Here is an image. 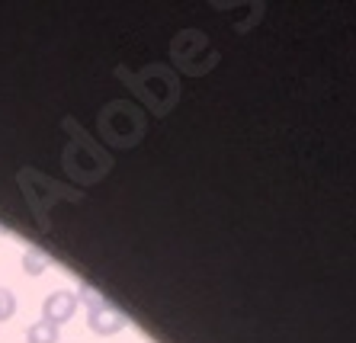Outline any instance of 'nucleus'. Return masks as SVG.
I'll list each match as a JSON object with an SVG mask.
<instances>
[{"mask_svg":"<svg viewBox=\"0 0 356 343\" xmlns=\"http://www.w3.org/2000/svg\"><path fill=\"white\" fill-rule=\"evenodd\" d=\"M81 299L87 301V324H90V331L97 337H113L129 324V318H125L122 311H119L116 305H109L106 299H99L90 285L81 289Z\"/></svg>","mask_w":356,"mask_h":343,"instance_id":"1","label":"nucleus"},{"mask_svg":"<svg viewBox=\"0 0 356 343\" xmlns=\"http://www.w3.org/2000/svg\"><path fill=\"white\" fill-rule=\"evenodd\" d=\"M77 305H81L77 292H71V289H55V292H49L45 301H42V321L61 327L65 321H71L77 315Z\"/></svg>","mask_w":356,"mask_h":343,"instance_id":"2","label":"nucleus"},{"mask_svg":"<svg viewBox=\"0 0 356 343\" xmlns=\"http://www.w3.org/2000/svg\"><path fill=\"white\" fill-rule=\"evenodd\" d=\"M58 340H61V331L55 324H49V321H35L26 331V343H58Z\"/></svg>","mask_w":356,"mask_h":343,"instance_id":"3","label":"nucleus"},{"mask_svg":"<svg viewBox=\"0 0 356 343\" xmlns=\"http://www.w3.org/2000/svg\"><path fill=\"white\" fill-rule=\"evenodd\" d=\"M23 269L29 276H39V273L49 269V260H45V253H39V251H23Z\"/></svg>","mask_w":356,"mask_h":343,"instance_id":"4","label":"nucleus"},{"mask_svg":"<svg viewBox=\"0 0 356 343\" xmlns=\"http://www.w3.org/2000/svg\"><path fill=\"white\" fill-rule=\"evenodd\" d=\"M13 315H17V295L0 285V324H3V321H10Z\"/></svg>","mask_w":356,"mask_h":343,"instance_id":"5","label":"nucleus"}]
</instances>
